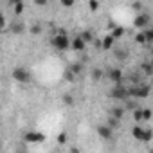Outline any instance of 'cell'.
<instances>
[{"instance_id": "9c48e42d", "label": "cell", "mask_w": 153, "mask_h": 153, "mask_svg": "<svg viewBox=\"0 0 153 153\" xmlns=\"http://www.w3.org/2000/svg\"><path fill=\"white\" fill-rule=\"evenodd\" d=\"M114 42H115V38H114L112 34L105 36V38H103V45H101V49H105V51H110V49L114 47Z\"/></svg>"}, {"instance_id": "ac0fdd59", "label": "cell", "mask_w": 153, "mask_h": 153, "mask_svg": "<svg viewBox=\"0 0 153 153\" xmlns=\"http://www.w3.org/2000/svg\"><path fill=\"white\" fill-rule=\"evenodd\" d=\"M103 78V70H99V68H94V72H92V79L94 81H99Z\"/></svg>"}, {"instance_id": "2e32d148", "label": "cell", "mask_w": 153, "mask_h": 153, "mask_svg": "<svg viewBox=\"0 0 153 153\" xmlns=\"http://www.w3.org/2000/svg\"><path fill=\"white\" fill-rule=\"evenodd\" d=\"M123 114H124V108H119V106H115V108H112V115H114V117H117V119H121V117H123Z\"/></svg>"}, {"instance_id": "9a60e30c", "label": "cell", "mask_w": 153, "mask_h": 153, "mask_svg": "<svg viewBox=\"0 0 153 153\" xmlns=\"http://www.w3.org/2000/svg\"><path fill=\"white\" fill-rule=\"evenodd\" d=\"M140 68H142V72H144L146 76H151V74H153V65H151V63H142Z\"/></svg>"}, {"instance_id": "d6a6232c", "label": "cell", "mask_w": 153, "mask_h": 153, "mask_svg": "<svg viewBox=\"0 0 153 153\" xmlns=\"http://www.w3.org/2000/svg\"><path fill=\"white\" fill-rule=\"evenodd\" d=\"M36 6H47V0H34Z\"/></svg>"}, {"instance_id": "f546056e", "label": "cell", "mask_w": 153, "mask_h": 153, "mask_svg": "<svg viewBox=\"0 0 153 153\" xmlns=\"http://www.w3.org/2000/svg\"><path fill=\"white\" fill-rule=\"evenodd\" d=\"M99 4H97V0H90V11H97Z\"/></svg>"}, {"instance_id": "e0dca14e", "label": "cell", "mask_w": 153, "mask_h": 153, "mask_svg": "<svg viewBox=\"0 0 153 153\" xmlns=\"http://www.w3.org/2000/svg\"><path fill=\"white\" fill-rule=\"evenodd\" d=\"M151 139H153V130L146 128V130H144V137H142V142H148V140H151Z\"/></svg>"}, {"instance_id": "7a4b0ae2", "label": "cell", "mask_w": 153, "mask_h": 153, "mask_svg": "<svg viewBox=\"0 0 153 153\" xmlns=\"http://www.w3.org/2000/svg\"><path fill=\"white\" fill-rule=\"evenodd\" d=\"M128 96H130V97H139V99L148 97V96H149V87H148V85L130 87V88H128Z\"/></svg>"}, {"instance_id": "836d02e7", "label": "cell", "mask_w": 153, "mask_h": 153, "mask_svg": "<svg viewBox=\"0 0 153 153\" xmlns=\"http://www.w3.org/2000/svg\"><path fill=\"white\" fill-rule=\"evenodd\" d=\"M126 106H128V108H137V105H135L133 101H130V99L126 101Z\"/></svg>"}, {"instance_id": "30bf717a", "label": "cell", "mask_w": 153, "mask_h": 153, "mask_svg": "<svg viewBox=\"0 0 153 153\" xmlns=\"http://www.w3.org/2000/svg\"><path fill=\"white\" fill-rule=\"evenodd\" d=\"M25 140H29V142H40V140H43V135H42V133L29 131V133L25 135Z\"/></svg>"}, {"instance_id": "603a6c76", "label": "cell", "mask_w": 153, "mask_h": 153, "mask_svg": "<svg viewBox=\"0 0 153 153\" xmlns=\"http://www.w3.org/2000/svg\"><path fill=\"white\" fill-rule=\"evenodd\" d=\"M13 7H15V9H13V11H15V15H22V13H24V4H22V2L15 4Z\"/></svg>"}, {"instance_id": "5b68a950", "label": "cell", "mask_w": 153, "mask_h": 153, "mask_svg": "<svg viewBox=\"0 0 153 153\" xmlns=\"http://www.w3.org/2000/svg\"><path fill=\"white\" fill-rule=\"evenodd\" d=\"M70 47H72L74 51L81 52V51H85V47H87V42H85L81 36H76V38H72V43H70Z\"/></svg>"}, {"instance_id": "f1b7e54d", "label": "cell", "mask_w": 153, "mask_h": 153, "mask_svg": "<svg viewBox=\"0 0 153 153\" xmlns=\"http://www.w3.org/2000/svg\"><path fill=\"white\" fill-rule=\"evenodd\" d=\"M61 6L63 7H72L74 6V0H61Z\"/></svg>"}, {"instance_id": "6da1fadb", "label": "cell", "mask_w": 153, "mask_h": 153, "mask_svg": "<svg viewBox=\"0 0 153 153\" xmlns=\"http://www.w3.org/2000/svg\"><path fill=\"white\" fill-rule=\"evenodd\" d=\"M70 40H68V36L65 34V33H58L54 38H52V45L58 49V51H67L68 47H70Z\"/></svg>"}, {"instance_id": "7402d4cb", "label": "cell", "mask_w": 153, "mask_h": 153, "mask_svg": "<svg viewBox=\"0 0 153 153\" xmlns=\"http://www.w3.org/2000/svg\"><path fill=\"white\" fill-rule=\"evenodd\" d=\"M63 103H65L67 106H72V105H74V97H72L70 94H65V96H63Z\"/></svg>"}, {"instance_id": "277c9868", "label": "cell", "mask_w": 153, "mask_h": 153, "mask_svg": "<svg viewBox=\"0 0 153 153\" xmlns=\"http://www.w3.org/2000/svg\"><path fill=\"white\" fill-rule=\"evenodd\" d=\"M110 97H114V99H126L128 97V88H124L121 83H115V87L110 90Z\"/></svg>"}, {"instance_id": "4dcf8cb0", "label": "cell", "mask_w": 153, "mask_h": 153, "mask_svg": "<svg viewBox=\"0 0 153 153\" xmlns=\"http://www.w3.org/2000/svg\"><path fill=\"white\" fill-rule=\"evenodd\" d=\"M149 119H151V110L144 108V121H149Z\"/></svg>"}, {"instance_id": "44dd1931", "label": "cell", "mask_w": 153, "mask_h": 153, "mask_svg": "<svg viewBox=\"0 0 153 153\" xmlns=\"http://www.w3.org/2000/svg\"><path fill=\"white\" fill-rule=\"evenodd\" d=\"M70 68L74 70V74L78 76V74H81V70H83V65L81 63H74V65H70Z\"/></svg>"}, {"instance_id": "4fadbf2b", "label": "cell", "mask_w": 153, "mask_h": 153, "mask_svg": "<svg viewBox=\"0 0 153 153\" xmlns=\"http://www.w3.org/2000/svg\"><path fill=\"white\" fill-rule=\"evenodd\" d=\"M63 78H65V81H68V83H72L74 79H76V74H74V70L68 67L67 70H65V74H63Z\"/></svg>"}, {"instance_id": "7c38bea8", "label": "cell", "mask_w": 153, "mask_h": 153, "mask_svg": "<svg viewBox=\"0 0 153 153\" xmlns=\"http://www.w3.org/2000/svg\"><path fill=\"white\" fill-rule=\"evenodd\" d=\"M131 135H133L137 140H140V142H142V137H144V128H142V126H135V128L131 130Z\"/></svg>"}, {"instance_id": "1f68e13d", "label": "cell", "mask_w": 153, "mask_h": 153, "mask_svg": "<svg viewBox=\"0 0 153 153\" xmlns=\"http://www.w3.org/2000/svg\"><path fill=\"white\" fill-rule=\"evenodd\" d=\"M58 140H59V144H65V142H67V135H65V133H59Z\"/></svg>"}, {"instance_id": "5bb4252c", "label": "cell", "mask_w": 153, "mask_h": 153, "mask_svg": "<svg viewBox=\"0 0 153 153\" xmlns=\"http://www.w3.org/2000/svg\"><path fill=\"white\" fill-rule=\"evenodd\" d=\"M133 117H135V121H144V108H135L133 110Z\"/></svg>"}, {"instance_id": "8992f818", "label": "cell", "mask_w": 153, "mask_h": 153, "mask_svg": "<svg viewBox=\"0 0 153 153\" xmlns=\"http://www.w3.org/2000/svg\"><path fill=\"white\" fill-rule=\"evenodd\" d=\"M97 133L101 139H112V126L110 124H101L97 128Z\"/></svg>"}, {"instance_id": "52a82bcc", "label": "cell", "mask_w": 153, "mask_h": 153, "mask_svg": "<svg viewBox=\"0 0 153 153\" xmlns=\"http://www.w3.org/2000/svg\"><path fill=\"white\" fill-rule=\"evenodd\" d=\"M108 78H110V81H114V83H121V81H123V72H121L119 68H110V70H108Z\"/></svg>"}, {"instance_id": "d4e9b609", "label": "cell", "mask_w": 153, "mask_h": 153, "mask_svg": "<svg viewBox=\"0 0 153 153\" xmlns=\"http://www.w3.org/2000/svg\"><path fill=\"white\" fill-rule=\"evenodd\" d=\"M29 31H31L33 34H40V33H42V25H40V24H34V25H31Z\"/></svg>"}, {"instance_id": "d590c367", "label": "cell", "mask_w": 153, "mask_h": 153, "mask_svg": "<svg viewBox=\"0 0 153 153\" xmlns=\"http://www.w3.org/2000/svg\"><path fill=\"white\" fill-rule=\"evenodd\" d=\"M151 65H153V59H151Z\"/></svg>"}, {"instance_id": "8fae6325", "label": "cell", "mask_w": 153, "mask_h": 153, "mask_svg": "<svg viewBox=\"0 0 153 153\" xmlns=\"http://www.w3.org/2000/svg\"><path fill=\"white\" fill-rule=\"evenodd\" d=\"M11 31H13L15 34H22V33L25 31V25H24L22 22H13V25H11Z\"/></svg>"}, {"instance_id": "83f0119b", "label": "cell", "mask_w": 153, "mask_h": 153, "mask_svg": "<svg viewBox=\"0 0 153 153\" xmlns=\"http://www.w3.org/2000/svg\"><path fill=\"white\" fill-rule=\"evenodd\" d=\"M114 56H115L117 59H124V58H126V54H124V51H123V49L115 51V52H114Z\"/></svg>"}, {"instance_id": "ba28073f", "label": "cell", "mask_w": 153, "mask_h": 153, "mask_svg": "<svg viewBox=\"0 0 153 153\" xmlns=\"http://www.w3.org/2000/svg\"><path fill=\"white\" fill-rule=\"evenodd\" d=\"M148 22H149V18H148L146 15H139V16L135 18V22H133V25H135V27H139V29H146Z\"/></svg>"}, {"instance_id": "3957f363", "label": "cell", "mask_w": 153, "mask_h": 153, "mask_svg": "<svg viewBox=\"0 0 153 153\" xmlns=\"http://www.w3.org/2000/svg\"><path fill=\"white\" fill-rule=\"evenodd\" d=\"M13 79L18 81V83H29L31 81V72L25 70L24 67H16L13 70Z\"/></svg>"}, {"instance_id": "e575fe53", "label": "cell", "mask_w": 153, "mask_h": 153, "mask_svg": "<svg viewBox=\"0 0 153 153\" xmlns=\"http://www.w3.org/2000/svg\"><path fill=\"white\" fill-rule=\"evenodd\" d=\"M18 2H20V0H9V4H11V6H15V4H18Z\"/></svg>"}, {"instance_id": "4316f807", "label": "cell", "mask_w": 153, "mask_h": 153, "mask_svg": "<svg viewBox=\"0 0 153 153\" xmlns=\"http://www.w3.org/2000/svg\"><path fill=\"white\" fill-rule=\"evenodd\" d=\"M81 38H83L85 42H92V40H94V38H92V33H90V31H85V33L81 34Z\"/></svg>"}, {"instance_id": "484cf974", "label": "cell", "mask_w": 153, "mask_h": 153, "mask_svg": "<svg viewBox=\"0 0 153 153\" xmlns=\"http://www.w3.org/2000/svg\"><path fill=\"white\" fill-rule=\"evenodd\" d=\"M119 121H121V119H117V117H114V115H112V117L108 119V124H110L112 128H117V126H119Z\"/></svg>"}, {"instance_id": "d6986e66", "label": "cell", "mask_w": 153, "mask_h": 153, "mask_svg": "<svg viewBox=\"0 0 153 153\" xmlns=\"http://www.w3.org/2000/svg\"><path fill=\"white\" fill-rule=\"evenodd\" d=\"M123 34H124V29H123V27H115V29L112 31V36H114L115 40H117V38H121Z\"/></svg>"}, {"instance_id": "cb8c5ba5", "label": "cell", "mask_w": 153, "mask_h": 153, "mask_svg": "<svg viewBox=\"0 0 153 153\" xmlns=\"http://www.w3.org/2000/svg\"><path fill=\"white\" fill-rule=\"evenodd\" d=\"M144 33H146L148 43H153V27H151V29H144Z\"/></svg>"}, {"instance_id": "ffe728a7", "label": "cell", "mask_w": 153, "mask_h": 153, "mask_svg": "<svg viewBox=\"0 0 153 153\" xmlns=\"http://www.w3.org/2000/svg\"><path fill=\"white\" fill-rule=\"evenodd\" d=\"M135 42H137V43H148V40H146V33H144V31L139 33V34L135 36Z\"/></svg>"}]
</instances>
